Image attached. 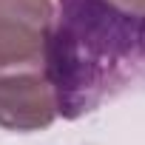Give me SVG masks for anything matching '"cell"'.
<instances>
[{"mask_svg":"<svg viewBox=\"0 0 145 145\" xmlns=\"http://www.w3.org/2000/svg\"><path fill=\"white\" fill-rule=\"evenodd\" d=\"M51 29V0H0V77L46 71Z\"/></svg>","mask_w":145,"mask_h":145,"instance_id":"2","label":"cell"},{"mask_svg":"<svg viewBox=\"0 0 145 145\" xmlns=\"http://www.w3.org/2000/svg\"><path fill=\"white\" fill-rule=\"evenodd\" d=\"M111 3L131 12V14H145V0H111Z\"/></svg>","mask_w":145,"mask_h":145,"instance_id":"4","label":"cell"},{"mask_svg":"<svg viewBox=\"0 0 145 145\" xmlns=\"http://www.w3.org/2000/svg\"><path fill=\"white\" fill-rule=\"evenodd\" d=\"M57 117V94L46 71L0 77V128L43 131Z\"/></svg>","mask_w":145,"mask_h":145,"instance_id":"3","label":"cell"},{"mask_svg":"<svg viewBox=\"0 0 145 145\" xmlns=\"http://www.w3.org/2000/svg\"><path fill=\"white\" fill-rule=\"evenodd\" d=\"M46 74L60 117L91 114L145 80V14L111 0H57Z\"/></svg>","mask_w":145,"mask_h":145,"instance_id":"1","label":"cell"}]
</instances>
